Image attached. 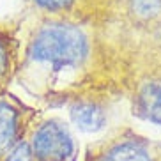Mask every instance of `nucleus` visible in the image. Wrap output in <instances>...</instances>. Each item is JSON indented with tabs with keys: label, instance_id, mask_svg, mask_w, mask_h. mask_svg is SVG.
Instances as JSON below:
<instances>
[{
	"label": "nucleus",
	"instance_id": "nucleus-10",
	"mask_svg": "<svg viewBox=\"0 0 161 161\" xmlns=\"http://www.w3.org/2000/svg\"><path fill=\"white\" fill-rule=\"evenodd\" d=\"M37 5L46 7V9H60L64 5H67L71 0H34Z\"/></svg>",
	"mask_w": 161,
	"mask_h": 161
},
{
	"label": "nucleus",
	"instance_id": "nucleus-2",
	"mask_svg": "<svg viewBox=\"0 0 161 161\" xmlns=\"http://www.w3.org/2000/svg\"><path fill=\"white\" fill-rule=\"evenodd\" d=\"M30 151L39 161H66L73 156L75 143L60 122L50 120L36 131Z\"/></svg>",
	"mask_w": 161,
	"mask_h": 161
},
{
	"label": "nucleus",
	"instance_id": "nucleus-5",
	"mask_svg": "<svg viewBox=\"0 0 161 161\" xmlns=\"http://www.w3.org/2000/svg\"><path fill=\"white\" fill-rule=\"evenodd\" d=\"M140 110L149 120L161 124V81L147 83L140 92Z\"/></svg>",
	"mask_w": 161,
	"mask_h": 161
},
{
	"label": "nucleus",
	"instance_id": "nucleus-8",
	"mask_svg": "<svg viewBox=\"0 0 161 161\" xmlns=\"http://www.w3.org/2000/svg\"><path fill=\"white\" fill-rule=\"evenodd\" d=\"M32 159V151L27 143H19L13 149V152L9 154L7 161H30Z\"/></svg>",
	"mask_w": 161,
	"mask_h": 161
},
{
	"label": "nucleus",
	"instance_id": "nucleus-4",
	"mask_svg": "<svg viewBox=\"0 0 161 161\" xmlns=\"http://www.w3.org/2000/svg\"><path fill=\"white\" fill-rule=\"evenodd\" d=\"M71 119L75 126L81 131H97L104 124V114L103 110L96 104H78L71 112Z\"/></svg>",
	"mask_w": 161,
	"mask_h": 161
},
{
	"label": "nucleus",
	"instance_id": "nucleus-1",
	"mask_svg": "<svg viewBox=\"0 0 161 161\" xmlns=\"http://www.w3.org/2000/svg\"><path fill=\"white\" fill-rule=\"evenodd\" d=\"M87 55V39L73 25H48L30 44V57L55 66L78 64Z\"/></svg>",
	"mask_w": 161,
	"mask_h": 161
},
{
	"label": "nucleus",
	"instance_id": "nucleus-3",
	"mask_svg": "<svg viewBox=\"0 0 161 161\" xmlns=\"http://www.w3.org/2000/svg\"><path fill=\"white\" fill-rule=\"evenodd\" d=\"M18 133V112L13 104L0 103V156L11 149Z\"/></svg>",
	"mask_w": 161,
	"mask_h": 161
},
{
	"label": "nucleus",
	"instance_id": "nucleus-6",
	"mask_svg": "<svg viewBox=\"0 0 161 161\" xmlns=\"http://www.w3.org/2000/svg\"><path fill=\"white\" fill-rule=\"evenodd\" d=\"M103 161H152L149 152L136 143H122L114 147Z\"/></svg>",
	"mask_w": 161,
	"mask_h": 161
},
{
	"label": "nucleus",
	"instance_id": "nucleus-9",
	"mask_svg": "<svg viewBox=\"0 0 161 161\" xmlns=\"http://www.w3.org/2000/svg\"><path fill=\"white\" fill-rule=\"evenodd\" d=\"M7 67H9V48L4 39L0 37V81L7 73Z\"/></svg>",
	"mask_w": 161,
	"mask_h": 161
},
{
	"label": "nucleus",
	"instance_id": "nucleus-7",
	"mask_svg": "<svg viewBox=\"0 0 161 161\" xmlns=\"http://www.w3.org/2000/svg\"><path fill=\"white\" fill-rule=\"evenodd\" d=\"M131 11L138 18L151 19L159 14L161 0H131Z\"/></svg>",
	"mask_w": 161,
	"mask_h": 161
}]
</instances>
